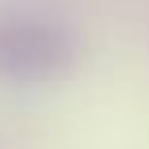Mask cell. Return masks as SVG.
<instances>
[{
  "label": "cell",
  "mask_w": 149,
  "mask_h": 149,
  "mask_svg": "<svg viewBox=\"0 0 149 149\" xmlns=\"http://www.w3.org/2000/svg\"><path fill=\"white\" fill-rule=\"evenodd\" d=\"M73 65V36L45 16L0 20V77L16 85L52 81Z\"/></svg>",
  "instance_id": "obj_1"
}]
</instances>
